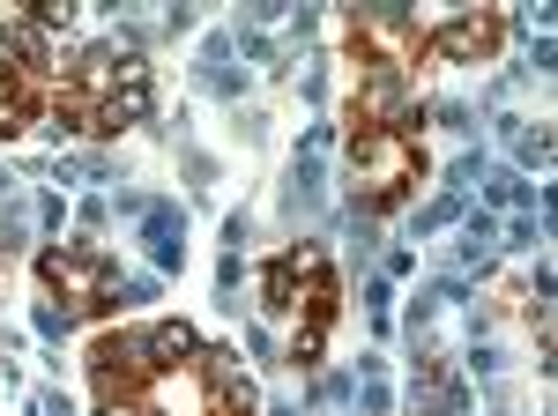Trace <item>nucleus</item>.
Here are the masks:
<instances>
[{
  "label": "nucleus",
  "instance_id": "obj_8",
  "mask_svg": "<svg viewBox=\"0 0 558 416\" xmlns=\"http://www.w3.org/2000/svg\"><path fill=\"white\" fill-rule=\"evenodd\" d=\"M320 208V149H299L291 186H283V216H313Z\"/></svg>",
  "mask_w": 558,
  "mask_h": 416
},
{
  "label": "nucleus",
  "instance_id": "obj_9",
  "mask_svg": "<svg viewBox=\"0 0 558 416\" xmlns=\"http://www.w3.org/2000/svg\"><path fill=\"white\" fill-rule=\"evenodd\" d=\"M507 142H514V157H521V164H544V157H551V134H544V126L507 120Z\"/></svg>",
  "mask_w": 558,
  "mask_h": 416
},
{
  "label": "nucleus",
  "instance_id": "obj_3",
  "mask_svg": "<svg viewBox=\"0 0 558 416\" xmlns=\"http://www.w3.org/2000/svg\"><path fill=\"white\" fill-rule=\"evenodd\" d=\"M89 379H97V402H105V416L120 409V402H142V394H149V379H157V365H149V342H142V328L105 334V342L89 350Z\"/></svg>",
  "mask_w": 558,
  "mask_h": 416
},
{
  "label": "nucleus",
  "instance_id": "obj_7",
  "mask_svg": "<svg viewBox=\"0 0 558 416\" xmlns=\"http://www.w3.org/2000/svg\"><path fill=\"white\" fill-rule=\"evenodd\" d=\"M142 342H149V365H157V372H179V365L202 350L186 320H157V328H142Z\"/></svg>",
  "mask_w": 558,
  "mask_h": 416
},
{
  "label": "nucleus",
  "instance_id": "obj_4",
  "mask_svg": "<svg viewBox=\"0 0 558 416\" xmlns=\"http://www.w3.org/2000/svg\"><path fill=\"white\" fill-rule=\"evenodd\" d=\"M38 276L45 291H60L68 313H105V297H112V260L97 246H45Z\"/></svg>",
  "mask_w": 558,
  "mask_h": 416
},
{
  "label": "nucleus",
  "instance_id": "obj_6",
  "mask_svg": "<svg viewBox=\"0 0 558 416\" xmlns=\"http://www.w3.org/2000/svg\"><path fill=\"white\" fill-rule=\"evenodd\" d=\"M142 246H149L157 268H179V246H186V216H179V201H149L142 208Z\"/></svg>",
  "mask_w": 558,
  "mask_h": 416
},
{
  "label": "nucleus",
  "instance_id": "obj_13",
  "mask_svg": "<svg viewBox=\"0 0 558 416\" xmlns=\"http://www.w3.org/2000/svg\"><path fill=\"white\" fill-rule=\"evenodd\" d=\"M68 328H75V313H68V305H38V334H52V342H60Z\"/></svg>",
  "mask_w": 558,
  "mask_h": 416
},
{
  "label": "nucleus",
  "instance_id": "obj_10",
  "mask_svg": "<svg viewBox=\"0 0 558 416\" xmlns=\"http://www.w3.org/2000/svg\"><path fill=\"white\" fill-rule=\"evenodd\" d=\"M529 194H536V186H529V179H521V171H499V179H492V201H529Z\"/></svg>",
  "mask_w": 558,
  "mask_h": 416
},
{
  "label": "nucleus",
  "instance_id": "obj_14",
  "mask_svg": "<svg viewBox=\"0 0 558 416\" xmlns=\"http://www.w3.org/2000/svg\"><path fill=\"white\" fill-rule=\"evenodd\" d=\"M45 416H68V402H60V394H45Z\"/></svg>",
  "mask_w": 558,
  "mask_h": 416
},
{
  "label": "nucleus",
  "instance_id": "obj_11",
  "mask_svg": "<svg viewBox=\"0 0 558 416\" xmlns=\"http://www.w3.org/2000/svg\"><path fill=\"white\" fill-rule=\"evenodd\" d=\"M357 409H365V416H387V379H380V372H365V387H357Z\"/></svg>",
  "mask_w": 558,
  "mask_h": 416
},
{
  "label": "nucleus",
  "instance_id": "obj_1",
  "mask_svg": "<svg viewBox=\"0 0 558 416\" xmlns=\"http://www.w3.org/2000/svg\"><path fill=\"white\" fill-rule=\"evenodd\" d=\"M417 171H425L417 134H350V201H357V216L395 208L417 186Z\"/></svg>",
  "mask_w": 558,
  "mask_h": 416
},
{
  "label": "nucleus",
  "instance_id": "obj_5",
  "mask_svg": "<svg viewBox=\"0 0 558 416\" xmlns=\"http://www.w3.org/2000/svg\"><path fill=\"white\" fill-rule=\"evenodd\" d=\"M492 45H499V15H454V23L432 30V52L439 60H484Z\"/></svg>",
  "mask_w": 558,
  "mask_h": 416
},
{
  "label": "nucleus",
  "instance_id": "obj_12",
  "mask_svg": "<svg viewBox=\"0 0 558 416\" xmlns=\"http://www.w3.org/2000/svg\"><path fill=\"white\" fill-rule=\"evenodd\" d=\"M454 208H462V194H454V186H447V194H439V201H432L425 216H417V231H439V223H447V216H454Z\"/></svg>",
  "mask_w": 558,
  "mask_h": 416
},
{
  "label": "nucleus",
  "instance_id": "obj_2",
  "mask_svg": "<svg viewBox=\"0 0 558 416\" xmlns=\"http://www.w3.org/2000/svg\"><path fill=\"white\" fill-rule=\"evenodd\" d=\"M417 15L410 8H350V52H357V68H373V75H402L410 60H417Z\"/></svg>",
  "mask_w": 558,
  "mask_h": 416
}]
</instances>
